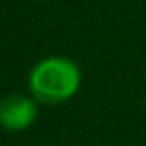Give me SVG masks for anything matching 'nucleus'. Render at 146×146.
Wrapping results in <instances>:
<instances>
[{"label": "nucleus", "mask_w": 146, "mask_h": 146, "mask_svg": "<svg viewBox=\"0 0 146 146\" xmlns=\"http://www.w3.org/2000/svg\"><path fill=\"white\" fill-rule=\"evenodd\" d=\"M80 88V69L69 58H45L30 71V90L43 103H62Z\"/></svg>", "instance_id": "nucleus-1"}, {"label": "nucleus", "mask_w": 146, "mask_h": 146, "mask_svg": "<svg viewBox=\"0 0 146 146\" xmlns=\"http://www.w3.org/2000/svg\"><path fill=\"white\" fill-rule=\"evenodd\" d=\"M36 118V105L24 95H9L0 105V120L9 131H22Z\"/></svg>", "instance_id": "nucleus-2"}]
</instances>
